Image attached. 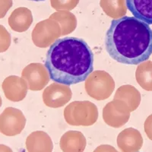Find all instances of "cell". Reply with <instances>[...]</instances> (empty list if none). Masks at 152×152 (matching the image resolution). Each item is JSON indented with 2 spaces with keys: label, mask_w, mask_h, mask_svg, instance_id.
<instances>
[{
  "label": "cell",
  "mask_w": 152,
  "mask_h": 152,
  "mask_svg": "<svg viewBox=\"0 0 152 152\" xmlns=\"http://www.w3.org/2000/svg\"><path fill=\"white\" fill-rule=\"evenodd\" d=\"M45 67L56 83L72 85L87 79L94 70V54L81 38L66 37L56 40L47 53Z\"/></svg>",
  "instance_id": "6da1fadb"
},
{
  "label": "cell",
  "mask_w": 152,
  "mask_h": 152,
  "mask_svg": "<svg viewBox=\"0 0 152 152\" xmlns=\"http://www.w3.org/2000/svg\"><path fill=\"white\" fill-rule=\"evenodd\" d=\"M110 56L125 65H138L152 54V30L135 17L124 16L111 21L105 36Z\"/></svg>",
  "instance_id": "7a4b0ae2"
},
{
  "label": "cell",
  "mask_w": 152,
  "mask_h": 152,
  "mask_svg": "<svg viewBox=\"0 0 152 152\" xmlns=\"http://www.w3.org/2000/svg\"><path fill=\"white\" fill-rule=\"evenodd\" d=\"M25 119L21 111L9 107L0 115V132L8 136L21 133L24 127Z\"/></svg>",
  "instance_id": "3957f363"
},
{
  "label": "cell",
  "mask_w": 152,
  "mask_h": 152,
  "mask_svg": "<svg viewBox=\"0 0 152 152\" xmlns=\"http://www.w3.org/2000/svg\"><path fill=\"white\" fill-rule=\"evenodd\" d=\"M132 14L148 24H152V0H126Z\"/></svg>",
  "instance_id": "277c9868"
},
{
  "label": "cell",
  "mask_w": 152,
  "mask_h": 152,
  "mask_svg": "<svg viewBox=\"0 0 152 152\" xmlns=\"http://www.w3.org/2000/svg\"><path fill=\"white\" fill-rule=\"evenodd\" d=\"M28 152H52L53 144L48 135L42 132H34L27 139Z\"/></svg>",
  "instance_id": "5b68a950"
},
{
  "label": "cell",
  "mask_w": 152,
  "mask_h": 152,
  "mask_svg": "<svg viewBox=\"0 0 152 152\" xmlns=\"http://www.w3.org/2000/svg\"><path fill=\"white\" fill-rule=\"evenodd\" d=\"M85 139L81 133L71 132L66 133L62 137L60 147L63 152H83L85 150Z\"/></svg>",
  "instance_id": "8992f818"
},
{
  "label": "cell",
  "mask_w": 152,
  "mask_h": 152,
  "mask_svg": "<svg viewBox=\"0 0 152 152\" xmlns=\"http://www.w3.org/2000/svg\"><path fill=\"white\" fill-rule=\"evenodd\" d=\"M117 143L122 152H137L140 149L142 142L139 135L126 130L119 135Z\"/></svg>",
  "instance_id": "52a82bcc"
},
{
  "label": "cell",
  "mask_w": 152,
  "mask_h": 152,
  "mask_svg": "<svg viewBox=\"0 0 152 152\" xmlns=\"http://www.w3.org/2000/svg\"><path fill=\"white\" fill-rule=\"evenodd\" d=\"M20 83V80L16 76H11L4 81L2 88L7 98L14 101H17L21 98L22 90Z\"/></svg>",
  "instance_id": "ba28073f"
},
{
  "label": "cell",
  "mask_w": 152,
  "mask_h": 152,
  "mask_svg": "<svg viewBox=\"0 0 152 152\" xmlns=\"http://www.w3.org/2000/svg\"><path fill=\"white\" fill-rule=\"evenodd\" d=\"M10 35L3 26L0 25V53H2L9 48L10 45Z\"/></svg>",
  "instance_id": "9c48e42d"
},
{
  "label": "cell",
  "mask_w": 152,
  "mask_h": 152,
  "mask_svg": "<svg viewBox=\"0 0 152 152\" xmlns=\"http://www.w3.org/2000/svg\"><path fill=\"white\" fill-rule=\"evenodd\" d=\"M12 5V0H0V18L5 16Z\"/></svg>",
  "instance_id": "30bf717a"
},
{
  "label": "cell",
  "mask_w": 152,
  "mask_h": 152,
  "mask_svg": "<svg viewBox=\"0 0 152 152\" xmlns=\"http://www.w3.org/2000/svg\"><path fill=\"white\" fill-rule=\"evenodd\" d=\"M94 152H117L114 148L110 145H101L97 148Z\"/></svg>",
  "instance_id": "8fae6325"
},
{
  "label": "cell",
  "mask_w": 152,
  "mask_h": 152,
  "mask_svg": "<svg viewBox=\"0 0 152 152\" xmlns=\"http://www.w3.org/2000/svg\"><path fill=\"white\" fill-rule=\"evenodd\" d=\"M0 152H13L9 147L4 145H0Z\"/></svg>",
  "instance_id": "7c38bea8"
},
{
  "label": "cell",
  "mask_w": 152,
  "mask_h": 152,
  "mask_svg": "<svg viewBox=\"0 0 152 152\" xmlns=\"http://www.w3.org/2000/svg\"><path fill=\"white\" fill-rule=\"evenodd\" d=\"M30 1H34V2H42V1H44V0H30Z\"/></svg>",
  "instance_id": "4fadbf2b"
},
{
  "label": "cell",
  "mask_w": 152,
  "mask_h": 152,
  "mask_svg": "<svg viewBox=\"0 0 152 152\" xmlns=\"http://www.w3.org/2000/svg\"><path fill=\"white\" fill-rule=\"evenodd\" d=\"M2 105V99H1V97H0V107Z\"/></svg>",
  "instance_id": "5bb4252c"
}]
</instances>
